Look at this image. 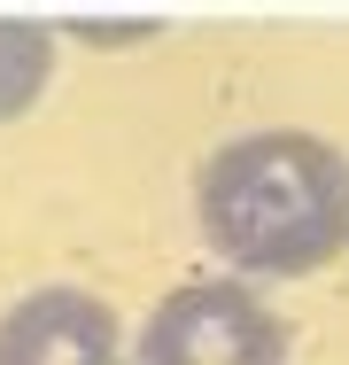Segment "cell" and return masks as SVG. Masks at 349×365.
<instances>
[{
	"mask_svg": "<svg viewBox=\"0 0 349 365\" xmlns=\"http://www.w3.org/2000/svg\"><path fill=\"white\" fill-rule=\"evenodd\" d=\"M202 241L256 280H303L349 249V155L318 133H241L194 179Z\"/></svg>",
	"mask_w": 349,
	"mask_h": 365,
	"instance_id": "cell-1",
	"label": "cell"
},
{
	"mask_svg": "<svg viewBox=\"0 0 349 365\" xmlns=\"http://www.w3.org/2000/svg\"><path fill=\"white\" fill-rule=\"evenodd\" d=\"M140 365H287V327L256 288L194 280L147 311Z\"/></svg>",
	"mask_w": 349,
	"mask_h": 365,
	"instance_id": "cell-2",
	"label": "cell"
},
{
	"mask_svg": "<svg viewBox=\"0 0 349 365\" xmlns=\"http://www.w3.org/2000/svg\"><path fill=\"white\" fill-rule=\"evenodd\" d=\"M117 311L85 288H31L0 319V365H117Z\"/></svg>",
	"mask_w": 349,
	"mask_h": 365,
	"instance_id": "cell-3",
	"label": "cell"
},
{
	"mask_svg": "<svg viewBox=\"0 0 349 365\" xmlns=\"http://www.w3.org/2000/svg\"><path fill=\"white\" fill-rule=\"evenodd\" d=\"M55 78V31L31 16H0V125L24 117Z\"/></svg>",
	"mask_w": 349,
	"mask_h": 365,
	"instance_id": "cell-4",
	"label": "cell"
}]
</instances>
